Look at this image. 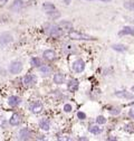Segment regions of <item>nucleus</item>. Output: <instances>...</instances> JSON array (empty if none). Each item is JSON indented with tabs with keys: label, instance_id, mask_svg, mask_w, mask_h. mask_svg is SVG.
<instances>
[{
	"label": "nucleus",
	"instance_id": "obj_1",
	"mask_svg": "<svg viewBox=\"0 0 134 141\" xmlns=\"http://www.w3.org/2000/svg\"><path fill=\"white\" fill-rule=\"evenodd\" d=\"M47 33H48V35L54 37V38H58V37H61L63 34H64L63 29L59 27L58 25H55V24L48 26L47 27Z\"/></svg>",
	"mask_w": 134,
	"mask_h": 141
},
{
	"label": "nucleus",
	"instance_id": "obj_2",
	"mask_svg": "<svg viewBox=\"0 0 134 141\" xmlns=\"http://www.w3.org/2000/svg\"><path fill=\"white\" fill-rule=\"evenodd\" d=\"M68 37H69L70 39H74V40H94V39H95L94 37H92V36L82 34V33H79V31H75V30L69 31Z\"/></svg>",
	"mask_w": 134,
	"mask_h": 141
},
{
	"label": "nucleus",
	"instance_id": "obj_3",
	"mask_svg": "<svg viewBox=\"0 0 134 141\" xmlns=\"http://www.w3.org/2000/svg\"><path fill=\"white\" fill-rule=\"evenodd\" d=\"M22 70V63L20 62H12L9 66V72L11 74H19Z\"/></svg>",
	"mask_w": 134,
	"mask_h": 141
},
{
	"label": "nucleus",
	"instance_id": "obj_4",
	"mask_svg": "<svg viewBox=\"0 0 134 141\" xmlns=\"http://www.w3.org/2000/svg\"><path fill=\"white\" fill-rule=\"evenodd\" d=\"M85 68V63L83 59H77V61L74 62V64H73V69H74V72H76V73H82L84 70Z\"/></svg>",
	"mask_w": 134,
	"mask_h": 141
},
{
	"label": "nucleus",
	"instance_id": "obj_5",
	"mask_svg": "<svg viewBox=\"0 0 134 141\" xmlns=\"http://www.w3.org/2000/svg\"><path fill=\"white\" fill-rule=\"evenodd\" d=\"M115 95L117 98H121V99H125V100H132L134 99V95L132 93H130L128 91H117L115 92Z\"/></svg>",
	"mask_w": 134,
	"mask_h": 141
},
{
	"label": "nucleus",
	"instance_id": "obj_6",
	"mask_svg": "<svg viewBox=\"0 0 134 141\" xmlns=\"http://www.w3.org/2000/svg\"><path fill=\"white\" fill-rule=\"evenodd\" d=\"M30 111L32 113H40L43 111V104L38 101L32 102L30 104Z\"/></svg>",
	"mask_w": 134,
	"mask_h": 141
},
{
	"label": "nucleus",
	"instance_id": "obj_7",
	"mask_svg": "<svg viewBox=\"0 0 134 141\" xmlns=\"http://www.w3.org/2000/svg\"><path fill=\"white\" fill-rule=\"evenodd\" d=\"M10 42H12V36L8 33H6V34H2L0 36V45L5 46L7 44H9Z\"/></svg>",
	"mask_w": 134,
	"mask_h": 141
},
{
	"label": "nucleus",
	"instance_id": "obj_8",
	"mask_svg": "<svg viewBox=\"0 0 134 141\" xmlns=\"http://www.w3.org/2000/svg\"><path fill=\"white\" fill-rule=\"evenodd\" d=\"M22 82L26 85H30V84H35L37 82V77L34 74H28L22 79Z\"/></svg>",
	"mask_w": 134,
	"mask_h": 141
},
{
	"label": "nucleus",
	"instance_id": "obj_9",
	"mask_svg": "<svg viewBox=\"0 0 134 141\" xmlns=\"http://www.w3.org/2000/svg\"><path fill=\"white\" fill-rule=\"evenodd\" d=\"M30 137H31V132H30V130L27 128H24L19 131V139H21V140L30 139Z\"/></svg>",
	"mask_w": 134,
	"mask_h": 141
},
{
	"label": "nucleus",
	"instance_id": "obj_10",
	"mask_svg": "<svg viewBox=\"0 0 134 141\" xmlns=\"http://www.w3.org/2000/svg\"><path fill=\"white\" fill-rule=\"evenodd\" d=\"M20 102H21L20 98H18V96H16V95H12V96H10V98L8 99V104L10 106H12V107L18 106L20 104Z\"/></svg>",
	"mask_w": 134,
	"mask_h": 141
},
{
	"label": "nucleus",
	"instance_id": "obj_11",
	"mask_svg": "<svg viewBox=\"0 0 134 141\" xmlns=\"http://www.w3.org/2000/svg\"><path fill=\"white\" fill-rule=\"evenodd\" d=\"M124 35H131L134 36V27H130V26H125L122 30L118 33V36H124Z\"/></svg>",
	"mask_w": 134,
	"mask_h": 141
},
{
	"label": "nucleus",
	"instance_id": "obj_12",
	"mask_svg": "<svg viewBox=\"0 0 134 141\" xmlns=\"http://www.w3.org/2000/svg\"><path fill=\"white\" fill-rule=\"evenodd\" d=\"M78 85H79V83H78V81L77 80H70L68 84H67V87H68V90L70 92H76L77 91V88H78Z\"/></svg>",
	"mask_w": 134,
	"mask_h": 141
},
{
	"label": "nucleus",
	"instance_id": "obj_13",
	"mask_svg": "<svg viewBox=\"0 0 134 141\" xmlns=\"http://www.w3.org/2000/svg\"><path fill=\"white\" fill-rule=\"evenodd\" d=\"M22 6H24V2H22V0H15L14 3L11 5V9L14 10V11H20V9L22 8Z\"/></svg>",
	"mask_w": 134,
	"mask_h": 141
},
{
	"label": "nucleus",
	"instance_id": "obj_14",
	"mask_svg": "<svg viewBox=\"0 0 134 141\" xmlns=\"http://www.w3.org/2000/svg\"><path fill=\"white\" fill-rule=\"evenodd\" d=\"M54 83L56 84H64L65 83V76L61 73H57L54 75Z\"/></svg>",
	"mask_w": 134,
	"mask_h": 141
},
{
	"label": "nucleus",
	"instance_id": "obj_15",
	"mask_svg": "<svg viewBox=\"0 0 134 141\" xmlns=\"http://www.w3.org/2000/svg\"><path fill=\"white\" fill-rule=\"evenodd\" d=\"M43 55H44V57H45V58L48 59V61H53V59H55V56H56L55 52H54V50H51V49L45 50Z\"/></svg>",
	"mask_w": 134,
	"mask_h": 141
},
{
	"label": "nucleus",
	"instance_id": "obj_16",
	"mask_svg": "<svg viewBox=\"0 0 134 141\" xmlns=\"http://www.w3.org/2000/svg\"><path fill=\"white\" fill-rule=\"evenodd\" d=\"M44 10L46 11L48 15L51 14V12H54L56 8H55V6L53 5V3H50V2H45L44 3Z\"/></svg>",
	"mask_w": 134,
	"mask_h": 141
},
{
	"label": "nucleus",
	"instance_id": "obj_17",
	"mask_svg": "<svg viewBox=\"0 0 134 141\" xmlns=\"http://www.w3.org/2000/svg\"><path fill=\"white\" fill-rule=\"evenodd\" d=\"M39 125L44 131H48V130L50 129V123H49V121H48L47 119H43V120L39 122Z\"/></svg>",
	"mask_w": 134,
	"mask_h": 141
},
{
	"label": "nucleus",
	"instance_id": "obj_18",
	"mask_svg": "<svg viewBox=\"0 0 134 141\" xmlns=\"http://www.w3.org/2000/svg\"><path fill=\"white\" fill-rule=\"evenodd\" d=\"M9 122H10L11 125H18V124H20L21 119H20V117L18 116V114H12V117L10 118Z\"/></svg>",
	"mask_w": 134,
	"mask_h": 141
},
{
	"label": "nucleus",
	"instance_id": "obj_19",
	"mask_svg": "<svg viewBox=\"0 0 134 141\" xmlns=\"http://www.w3.org/2000/svg\"><path fill=\"white\" fill-rule=\"evenodd\" d=\"M39 70H40V73H42L44 76H47V75H49V74H50L51 68L48 65H42L39 67Z\"/></svg>",
	"mask_w": 134,
	"mask_h": 141
},
{
	"label": "nucleus",
	"instance_id": "obj_20",
	"mask_svg": "<svg viewBox=\"0 0 134 141\" xmlns=\"http://www.w3.org/2000/svg\"><path fill=\"white\" fill-rule=\"evenodd\" d=\"M63 50H64V53L65 54H72V53H75V46H73V45H65L64 48H63Z\"/></svg>",
	"mask_w": 134,
	"mask_h": 141
},
{
	"label": "nucleus",
	"instance_id": "obj_21",
	"mask_svg": "<svg viewBox=\"0 0 134 141\" xmlns=\"http://www.w3.org/2000/svg\"><path fill=\"white\" fill-rule=\"evenodd\" d=\"M124 8L130 10V11H134V0H128V1H125Z\"/></svg>",
	"mask_w": 134,
	"mask_h": 141
},
{
	"label": "nucleus",
	"instance_id": "obj_22",
	"mask_svg": "<svg viewBox=\"0 0 134 141\" xmlns=\"http://www.w3.org/2000/svg\"><path fill=\"white\" fill-rule=\"evenodd\" d=\"M88 130L91 133H93V134H99V133L102 132V128L97 127V125H91Z\"/></svg>",
	"mask_w": 134,
	"mask_h": 141
},
{
	"label": "nucleus",
	"instance_id": "obj_23",
	"mask_svg": "<svg viewBox=\"0 0 134 141\" xmlns=\"http://www.w3.org/2000/svg\"><path fill=\"white\" fill-rule=\"evenodd\" d=\"M30 64L32 66H35V67H40V65H42V61H40V58H38V57H32L30 59Z\"/></svg>",
	"mask_w": 134,
	"mask_h": 141
},
{
	"label": "nucleus",
	"instance_id": "obj_24",
	"mask_svg": "<svg viewBox=\"0 0 134 141\" xmlns=\"http://www.w3.org/2000/svg\"><path fill=\"white\" fill-rule=\"evenodd\" d=\"M112 48H113L114 50H117V52H124V50H126V47L124 45H113V46H112Z\"/></svg>",
	"mask_w": 134,
	"mask_h": 141
},
{
	"label": "nucleus",
	"instance_id": "obj_25",
	"mask_svg": "<svg viewBox=\"0 0 134 141\" xmlns=\"http://www.w3.org/2000/svg\"><path fill=\"white\" fill-rule=\"evenodd\" d=\"M96 122H97L98 124H104V123H106V119L103 116H99V117H97V119H96Z\"/></svg>",
	"mask_w": 134,
	"mask_h": 141
},
{
	"label": "nucleus",
	"instance_id": "obj_26",
	"mask_svg": "<svg viewBox=\"0 0 134 141\" xmlns=\"http://www.w3.org/2000/svg\"><path fill=\"white\" fill-rule=\"evenodd\" d=\"M77 118L79 119V120H85V119H86V114L79 111V112H77Z\"/></svg>",
	"mask_w": 134,
	"mask_h": 141
},
{
	"label": "nucleus",
	"instance_id": "obj_27",
	"mask_svg": "<svg viewBox=\"0 0 134 141\" xmlns=\"http://www.w3.org/2000/svg\"><path fill=\"white\" fill-rule=\"evenodd\" d=\"M64 111H65V112H70V111H72V105H70V104H66L64 106Z\"/></svg>",
	"mask_w": 134,
	"mask_h": 141
},
{
	"label": "nucleus",
	"instance_id": "obj_28",
	"mask_svg": "<svg viewBox=\"0 0 134 141\" xmlns=\"http://www.w3.org/2000/svg\"><path fill=\"white\" fill-rule=\"evenodd\" d=\"M6 123H7V122H6V120H5V119H3V118H0V127H5V125H6Z\"/></svg>",
	"mask_w": 134,
	"mask_h": 141
},
{
	"label": "nucleus",
	"instance_id": "obj_29",
	"mask_svg": "<svg viewBox=\"0 0 134 141\" xmlns=\"http://www.w3.org/2000/svg\"><path fill=\"white\" fill-rule=\"evenodd\" d=\"M129 116L131 117V118H134V109L130 110V112H129Z\"/></svg>",
	"mask_w": 134,
	"mask_h": 141
},
{
	"label": "nucleus",
	"instance_id": "obj_30",
	"mask_svg": "<svg viewBox=\"0 0 134 141\" xmlns=\"http://www.w3.org/2000/svg\"><path fill=\"white\" fill-rule=\"evenodd\" d=\"M64 2L66 3V5H69V3H70V0H64Z\"/></svg>",
	"mask_w": 134,
	"mask_h": 141
},
{
	"label": "nucleus",
	"instance_id": "obj_31",
	"mask_svg": "<svg viewBox=\"0 0 134 141\" xmlns=\"http://www.w3.org/2000/svg\"><path fill=\"white\" fill-rule=\"evenodd\" d=\"M98 1H103V2H110L111 0H98Z\"/></svg>",
	"mask_w": 134,
	"mask_h": 141
},
{
	"label": "nucleus",
	"instance_id": "obj_32",
	"mask_svg": "<svg viewBox=\"0 0 134 141\" xmlns=\"http://www.w3.org/2000/svg\"><path fill=\"white\" fill-rule=\"evenodd\" d=\"M7 0H0V3H6Z\"/></svg>",
	"mask_w": 134,
	"mask_h": 141
},
{
	"label": "nucleus",
	"instance_id": "obj_33",
	"mask_svg": "<svg viewBox=\"0 0 134 141\" xmlns=\"http://www.w3.org/2000/svg\"><path fill=\"white\" fill-rule=\"evenodd\" d=\"M132 91H134V86H133V87H132Z\"/></svg>",
	"mask_w": 134,
	"mask_h": 141
},
{
	"label": "nucleus",
	"instance_id": "obj_34",
	"mask_svg": "<svg viewBox=\"0 0 134 141\" xmlns=\"http://www.w3.org/2000/svg\"><path fill=\"white\" fill-rule=\"evenodd\" d=\"M133 21H134V20H133Z\"/></svg>",
	"mask_w": 134,
	"mask_h": 141
}]
</instances>
